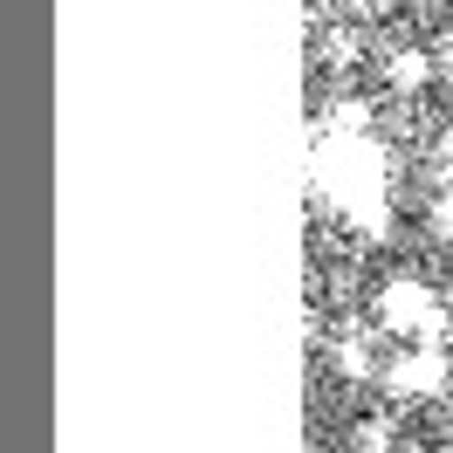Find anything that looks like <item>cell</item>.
<instances>
[{
	"instance_id": "obj_5",
	"label": "cell",
	"mask_w": 453,
	"mask_h": 453,
	"mask_svg": "<svg viewBox=\"0 0 453 453\" xmlns=\"http://www.w3.org/2000/svg\"><path fill=\"white\" fill-rule=\"evenodd\" d=\"M337 365L350 371V378H365V371H371V343H365V337H343V350H337Z\"/></svg>"
},
{
	"instance_id": "obj_6",
	"label": "cell",
	"mask_w": 453,
	"mask_h": 453,
	"mask_svg": "<svg viewBox=\"0 0 453 453\" xmlns=\"http://www.w3.org/2000/svg\"><path fill=\"white\" fill-rule=\"evenodd\" d=\"M357 453H392V426H385V419L357 426Z\"/></svg>"
},
{
	"instance_id": "obj_3",
	"label": "cell",
	"mask_w": 453,
	"mask_h": 453,
	"mask_svg": "<svg viewBox=\"0 0 453 453\" xmlns=\"http://www.w3.org/2000/svg\"><path fill=\"white\" fill-rule=\"evenodd\" d=\"M447 378H453V357L440 350V343H412V350H398L392 365H385L392 398H440Z\"/></svg>"
},
{
	"instance_id": "obj_1",
	"label": "cell",
	"mask_w": 453,
	"mask_h": 453,
	"mask_svg": "<svg viewBox=\"0 0 453 453\" xmlns=\"http://www.w3.org/2000/svg\"><path fill=\"white\" fill-rule=\"evenodd\" d=\"M310 172L357 234H371V241L385 234V151L371 144V131H323Z\"/></svg>"
},
{
	"instance_id": "obj_2",
	"label": "cell",
	"mask_w": 453,
	"mask_h": 453,
	"mask_svg": "<svg viewBox=\"0 0 453 453\" xmlns=\"http://www.w3.org/2000/svg\"><path fill=\"white\" fill-rule=\"evenodd\" d=\"M378 316H385V330H392V337L440 343V303H433V288L412 282V275L385 282V296H378Z\"/></svg>"
},
{
	"instance_id": "obj_7",
	"label": "cell",
	"mask_w": 453,
	"mask_h": 453,
	"mask_svg": "<svg viewBox=\"0 0 453 453\" xmlns=\"http://www.w3.org/2000/svg\"><path fill=\"white\" fill-rule=\"evenodd\" d=\"M433 234H453V179H440V199H433Z\"/></svg>"
},
{
	"instance_id": "obj_4",
	"label": "cell",
	"mask_w": 453,
	"mask_h": 453,
	"mask_svg": "<svg viewBox=\"0 0 453 453\" xmlns=\"http://www.w3.org/2000/svg\"><path fill=\"white\" fill-rule=\"evenodd\" d=\"M426 69H433V62H426L419 49H398V56L385 62V83H392V89H419V83H426Z\"/></svg>"
}]
</instances>
